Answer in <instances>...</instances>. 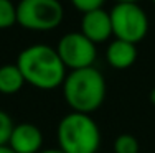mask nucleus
<instances>
[{"label": "nucleus", "mask_w": 155, "mask_h": 153, "mask_svg": "<svg viewBox=\"0 0 155 153\" xmlns=\"http://www.w3.org/2000/svg\"><path fill=\"white\" fill-rule=\"evenodd\" d=\"M15 64L23 76L25 84L41 91L61 87L68 74L56 53V48L43 43H36L21 49Z\"/></svg>", "instance_id": "1"}, {"label": "nucleus", "mask_w": 155, "mask_h": 153, "mask_svg": "<svg viewBox=\"0 0 155 153\" xmlns=\"http://www.w3.org/2000/svg\"><path fill=\"white\" fill-rule=\"evenodd\" d=\"M61 87L63 97L71 112L91 115L104 104L106 79L94 66L69 71Z\"/></svg>", "instance_id": "2"}, {"label": "nucleus", "mask_w": 155, "mask_h": 153, "mask_svg": "<svg viewBox=\"0 0 155 153\" xmlns=\"http://www.w3.org/2000/svg\"><path fill=\"white\" fill-rule=\"evenodd\" d=\"M56 140L64 153H97L101 130L91 115L69 112L58 123Z\"/></svg>", "instance_id": "3"}, {"label": "nucleus", "mask_w": 155, "mask_h": 153, "mask_svg": "<svg viewBox=\"0 0 155 153\" xmlns=\"http://www.w3.org/2000/svg\"><path fill=\"white\" fill-rule=\"evenodd\" d=\"M64 10L60 0H20L17 23L25 30L50 31L61 25Z\"/></svg>", "instance_id": "4"}, {"label": "nucleus", "mask_w": 155, "mask_h": 153, "mask_svg": "<svg viewBox=\"0 0 155 153\" xmlns=\"http://www.w3.org/2000/svg\"><path fill=\"white\" fill-rule=\"evenodd\" d=\"M112 35L117 40L137 45L147 36L149 17L139 3H116L109 12Z\"/></svg>", "instance_id": "5"}, {"label": "nucleus", "mask_w": 155, "mask_h": 153, "mask_svg": "<svg viewBox=\"0 0 155 153\" xmlns=\"http://www.w3.org/2000/svg\"><path fill=\"white\" fill-rule=\"evenodd\" d=\"M56 53L66 69H84L94 66L97 58V49L91 40H87L81 31H69L56 45Z\"/></svg>", "instance_id": "6"}, {"label": "nucleus", "mask_w": 155, "mask_h": 153, "mask_svg": "<svg viewBox=\"0 0 155 153\" xmlns=\"http://www.w3.org/2000/svg\"><path fill=\"white\" fill-rule=\"evenodd\" d=\"M7 145L15 153H40L43 150V132L31 122L15 123Z\"/></svg>", "instance_id": "7"}, {"label": "nucleus", "mask_w": 155, "mask_h": 153, "mask_svg": "<svg viewBox=\"0 0 155 153\" xmlns=\"http://www.w3.org/2000/svg\"><path fill=\"white\" fill-rule=\"evenodd\" d=\"M81 33L87 40H91L94 45L107 41L112 36V23H110L109 12H106L104 8H97L83 13Z\"/></svg>", "instance_id": "8"}, {"label": "nucleus", "mask_w": 155, "mask_h": 153, "mask_svg": "<svg viewBox=\"0 0 155 153\" xmlns=\"http://www.w3.org/2000/svg\"><path fill=\"white\" fill-rule=\"evenodd\" d=\"M137 59V46L134 43L124 41V40H114L109 43L106 49V61L114 69H127Z\"/></svg>", "instance_id": "9"}, {"label": "nucleus", "mask_w": 155, "mask_h": 153, "mask_svg": "<svg viewBox=\"0 0 155 153\" xmlns=\"http://www.w3.org/2000/svg\"><path fill=\"white\" fill-rule=\"evenodd\" d=\"M23 86H25V79L17 64L0 66V94L13 96V94L20 92Z\"/></svg>", "instance_id": "10"}, {"label": "nucleus", "mask_w": 155, "mask_h": 153, "mask_svg": "<svg viewBox=\"0 0 155 153\" xmlns=\"http://www.w3.org/2000/svg\"><path fill=\"white\" fill-rule=\"evenodd\" d=\"M17 25V5L12 0H0V30Z\"/></svg>", "instance_id": "11"}, {"label": "nucleus", "mask_w": 155, "mask_h": 153, "mask_svg": "<svg viewBox=\"0 0 155 153\" xmlns=\"http://www.w3.org/2000/svg\"><path fill=\"white\" fill-rule=\"evenodd\" d=\"M114 153H139V140L130 133H120L114 140Z\"/></svg>", "instance_id": "12"}, {"label": "nucleus", "mask_w": 155, "mask_h": 153, "mask_svg": "<svg viewBox=\"0 0 155 153\" xmlns=\"http://www.w3.org/2000/svg\"><path fill=\"white\" fill-rule=\"evenodd\" d=\"M13 127H15L13 119L10 117L5 110L0 109V147L8 143V138H10V135H12Z\"/></svg>", "instance_id": "13"}, {"label": "nucleus", "mask_w": 155, "mask_h": 153, "mask_svg": "<svg viewBox=\"0 0 155 153\" xmlns=\"http://www.w3.org/2000/svg\"><path fill=\"white\" fill-rule=\"evenodd\" d=\"M106 0H71L73 7L78 8L81 13H86V12H91V10H97V8H102Z\"/></svg>", "instance_id": "14"}, {"label": "nucleus", "mask_w": 155, "mask_h": 153, "mask_svg": "<svg viewBox=\"0 0 155 153\" xmlns=\"http://www.w3.org/2000/svg\"><path fill=\"white\" fill-rule=\"evenodd\" d=\"M40 153H64V151L60 150V148L56 147V148H46V150H41Z\"/></svg>", "instance_id": "15"}, {"label": "nucleus", "mask_w": 155, "mask_h": 153, "mask_svg": "<svg viewBox=\"0 0 155 153\" xmlns=\"http://www.w3.org/2000/svg\"><path fill=\"white\" fill-rule=\"evenodd\" d=\"M0 153H15V151H13L8 145H2V147H0Z\"/></svg>", "instance_id": "16"}, {"label": "nucleus", "mask_w": 155, "mask_h": 153, "mask_svg": "<svg viewBox=\"0 0 155 153\" xmlns=\"http://www.w3.org/2000/svg\"><path fill=\"white\" fill-rule=\"evenodd\" d=\"M149 97H150V102H152V104L155 105V87H153L152 91H150V96H149Z\"/></svg>", "instance_id": "17"}, {"label": "nucleus", "mask_w": 155, "mask_h": 153, "mask_svg": "<svg viewBox=\"0 0 155 153\" xmlns=\"http://www.w3.org/2000/svg\"><path fill=\"white\" fill-rule=\"evenodd\" d=\"M117 3H137L139 0H116Z\"/></svg>", "instance_id": "18"}, {"label": "nucleus", "mask_w": 155, "mask_h": 153, "mask_svg": "<svg viewBox=\"0 0 155 153\" xmlns=\"http://www.w3.org/2000/svg\"><path fill=\"white\" fill-rule=\"evenodd\" d=\"M152 3H153V5H155V0H152Z\"/></svg>", "instance_id": "19"}]
</instances>
